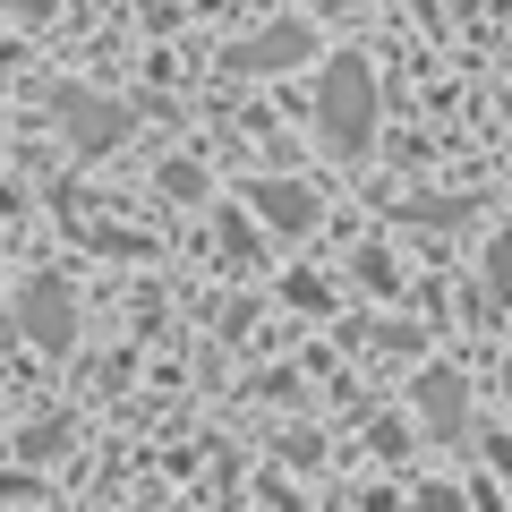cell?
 Returning <instances> with one entry per match:
<instances>
[{
    "label": "cell",
    "instance_id": "6da1fadb",
    "mask_svg": "<svg viewBox=\"0 0 512 512\" xmlns=\"http://www.w3.org/2000/svg\"><path fill=\"white\" fill-rule=\"evenodd\" d=\"M316 146L333 163H359L376 146V69L359 52H333L325 77H316Z\"/></svg>",
    "mask_w": 512,
    "mask_h": 512
},
{
    "label": "cell",
    "instance_id": "7a4b0ae2",
    "mask_svg": "<svg viewBox=\"0 0 512 512\" xmlns=\"http://www.w3.org/2000/svg\"><path fill=\"white\" fill-rule=\"evenodd\" d=\"M299 60H316V35H308L299 18H282V26H265V35L231 43L222 69H231V77H274V69H299Z\"/></svg>",
    "mask_w": 512,
    "mask_h": 512
},
{
    "label": "cell",
    "instance_id": "3957f363",
    "mask_svg": "<svg viewBox=\"0 0 512 512\" xmlns=\"http://www.w3.org/2000/svg\"><path fill=\"white\" fill-rule=\"evenodd\" d=\"M52 111H60V128H69V146H77V154H111V146L128 137V103H103V94L60 86Z\"/></svg>",
    "mask_w": 512,
    "mask_h": 512
},
{
    "label": "cell",
    "instance_id": "277c9868",
    "mask_svg": "<svg viewBox=\"0 0 512 512\" xmlns=\"http://www.w3.org/2000/svg\"><path fill=\"white\" fill-rule=\"evenodd\" d=\"M18 333H26V342H43V350H69L77 299H69V282H60V274H35L18 291Z\"/></svg>",
    "mask_w": 512,
    "mask_h": 512
},
{
    "label": "cell",
    "instance_id": "5b68a950",
    "mask_svg": "<svg viewBox=\"0 0 512 512\" xmlns=\"http://www.w3.org/2000/svg\"><path fill=\"white\" fill-rule=\"evenodd\" d=\"M248 205L265 214V231H282V239L316 231V188H299V180H248Z\"/></svg>",
    "mask_w": 512,
    "mask_h": 512
},
{
    "label": "cell",
    "instance_id": "8992f818",
    "mask_svg": "<svg viewBox=\"0 0 512 512\" xmlns=\"http://www.w3.org/2000/svg\"><path fill=\"white\" fill-rule=\"evenodd\" d=\"M419 419L436 427V436H470V384H461L453 367H427L419 376Z\"/></svg>",
    "mask_w": 512,
    "mask_h": 512
},
{
    "label": "cell",
    "instance_id": "52a82bcc",
    "mask_svg": "<svg viewBox=\"0 0 512 512\" xmlns=\"http://www.w3.org/2000/svg\"><path fill=\"white\" fill-rule=\"evenodd\" d=\"M402 222H410V231H461L470 205H461V197H419V205H402Z\"/></svg>",
    "mask_w": 512,
    "mask_h": 512
},
{
    "label": "cell",
    "instance_id": "ba28073f",
    "mask_svg": "<svg viewBox=\"0 0 512 512\" xmlns=\"http://www.w3.org/2000/svg\"><path fill=\"white\" fill-rule=\"evenodd\" d=\"M222 256H231V265H248V256H256V231L231 214V205H222Z\"/></svg>",
    "mask_w": 512,
    "mask_h": 512
},
{
    "label": "cell",
    "instance_id": "9c48e42d",
    "mask_svg": "<svg viewBox=\"0 0 512 512\" xmlns=\"http://www.w3.org/2000/svg\"><path fill=\"white\" fill-rule=\"evenodd\" d=\"M487 291H495V299H512V231L487 248Z\"/></svg>",
    "mask_w": 512,
    "mask_h": 512
},
{
    "label": "cell",
    "instance_id": "30bf717a",
    "mask_svg": "<svg viewBox=\"0 0 512 512\" xmlns=\"http://www.w3.org/2000/svg\"><path fill=\"white\" fill-rule=\"evenodd\" d=\"M163 188L171 197H205V171L197 163H163Z\"/></svg>",
    "mask_w": 512,
    "mask_h": 512
},
{
    "label": "cell",
    "instance_id": "8fae6325",
    "mask_svg": "<svg viewBox=\"0 0 512 512\" xmlns=\"http://www.w3.org/2000/svg\"><path fill=\"white\" fill-rule=\"evenodd\" d=\"M0 18H26V26H35V18H52V0H0Z\"/></svg>",
    "mask_w": 512,
    "mask_h": 512
},
{
    "label": "cell",
    "instance_id": "7c38bea8",
    "mask_svg": "<svg viewBox=\"0 0 512 512\" xmlns=\"http://www.w3.org/2000/svg\"><path fill=\"white\" fill-rule=\"evenodd\" d=\"M316 9H359V0H316Z\"/></svg>",
    "mask_w": 512,
    "mask_h": 512
}]
</instances>
